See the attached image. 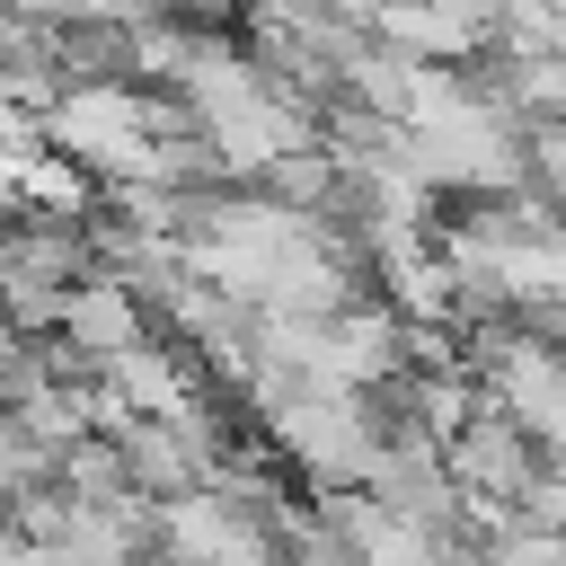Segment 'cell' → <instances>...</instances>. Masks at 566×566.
Returning a JSON list of instances; mask_svg holds the SVG:
<instances>
[{
	"label": "cell",
	"mask_w": 566,
	"mask_h": 566,
	"mask_svg": "<svg viewBox=\"0 0 566 566\" xmlns=\"http://www.w3.org/2000/svg\"><path fill=\"white\" fill-rule=\"evenodd\" d=\"M133 416H177V407H195V398H212V380H203V363L168 336V327H142L133 345H115V354H97L88 363Z\"/></svg>",
	"instance_id": "obj_1"
},
{
	"label": "cell",
	"mask_w": 566,
	"mask_h": 566,
	"mask_svg": "<svg viewBox=\"0 0 566 566\" xmlns=\"http://www.w3.org/2000/svg\"><path fill=\"white\" fill-rule=\"evenodd\" d=\"M142 327H150V301H142V283H133L124 265H80V274L62 283V318H53V336H62L80 363L133 345Z\"/></svg>",
	"instance_id": "obj_2"
},
{
	"label": "cell",
	"mask_w": 566,
	"mask_h": 566,
	"mask_svg": "<svg viewBox=\"0 0 566 566\" xmlns=\"http://www.w3.org/2000/svg\"><path fill=\"white\" fill-rule=\"evenodd\" d=\"M53 486L62 495H80V504H115L133 478H124V451H115V433H71L62 451H53Z\"/></svg>",
	"instance_id": "obj_3"
},
{
	"label": "cell",
	"mask_w": 566,
	"mask_h": 566,
	"mask_svg": "<svg viewBox=\"0 0 566 566\" xmlns=\"http://www.w3.org/2000/svg\"><path fill=\"white\" fill-rule=\"evenodd\" d=\"M486 53H566V0H495Z\"/></svg>",
	"instance_id": "obj_4"
},
{
	"label": "cell",
	"mask_w": 566,
	"mask_h": 566,
	"mask_svg": "<svg viewBox=\"0 0 566 566\" xmlns=\"http://www.w3.org/2000/svg\"><path fill=\"white\" fill-rule=\"evenodd\" d=\"M159 0H71V18H88V27H133V18H150Z\"/></svg>",
	"instance_id": "obj_5"
}]
</instances>
